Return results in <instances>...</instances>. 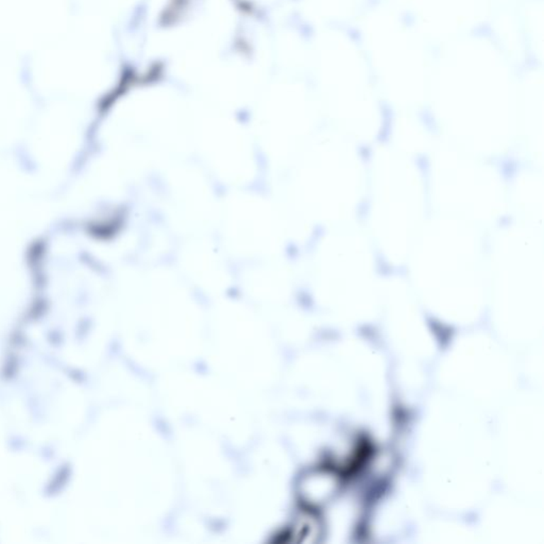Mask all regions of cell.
<instances>
[{"label": "cell", "mask_w": 544, "mask_h": 544, "mask_svg": "<svg viewBox=\"0 0 544 544\" xmlns=\"http://www.w3.org/2000/svg\"><path fill=\"white\" fill-rule=\"evenodd\" d=\"M481 231L443 215L426 221L406 262L416 287L435 300L477 301L488 286Z\"/></svg>", "instance_id": "6da1fadb"}, {"label": "cell", "mask_w": 544, "mask_h": 544, "mask_svg": "<svg viewBox=\"0 0 544 544\" xmlns=\"http://www.w3.org/2000/svg\"><path fill=\"white\" fill-rule=\"evenodd\" d=\"M372 240L392 265L406 263L426 223V184L411 155L379 147L367 177Z\"/></svg>", "instance_id": "7a4b0ae2"}, {"label": "cell", "mask_w": 544, "mask_h": 544, "mask_svg": "<svg viewBox=\"0 0 544 544\" xmlns=\"http://www.w3.org/2000/svg\"><path fill=\"white\" fill-rule=\"evenodd\" d=\"M430 150L428 191L438 215L481 230L494 225L509 201L500 172L481 155L447 140Z\"/></svg>", "instance_id": "3957f363"}, {"label": "cell", "mask_w": 544, "mask_h": 544, "mask_svg": "<svg viewBox=\"0 0 544 544\" xmlns=\"http://www.w3.org/2000/svg\"><path fill=\"white\" fill-rule=\"evenodd\" d=\"M354 143L335 134L320 140L305 167V191L315 218L350 221L366 191L367 174Z\"/></svg>", "instance_id": "277c9868"}, {"label": "cell", "mask_w": 544, "mask_h": 544, "mask_svg": "<svg viewBox=\"0 0 544 544\" xmlns=\"http://www.w3.org/2000/svg\"><path fill=\"white\" fill-rule=\"evenodd\" d=\"M315 268V281L331 296L366 300L377 292L379 279L370 240L350 221L322 242Z\"/></svg>", "instance_id": "5b68a950"}, {"label": "cell", "mask_w": 544, "mask_h": 544, "mask_svg": "<svg viewBox=\"0 0 544 544\" xmlns=\"http://www.w3.org/2000/svg\"><path fill=\"white\" fill-rule=\"evenodd\" d=\"M543 178L535 170L522 172L514 182L507 200L514 206L523 225L543 229Z\"/></svg>", "instance_id": "8992f818"}, {"label": "cell", "mask_w": 544, "mask_h": 544, "mask_svg": "<svg viewBox=\"0 0 544 544\" xmlns=\"http://www.w3.org/2000/svg\"><path fill=\"white\" fill-rule=\"evenodd\" d=\"M394 145L399 150L406 155L422 152L430 145L428 132L418 123L413 121H404L399 123L394 131Z\"/></svg>", "instance_id": "52a82bcc"}]
</instances>
